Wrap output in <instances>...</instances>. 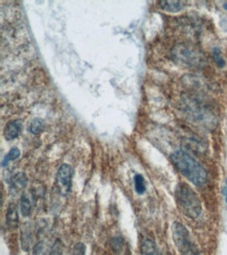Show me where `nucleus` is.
I'll list each match as a JSON object with an SVG mask.
<instances>
[{
	"instance_id": "nucleus-1",
	"label": "nucleus",
	"mask_w": 227,
	"mask_h": 255,
	"mask_svg": "<svg viewBox=\"0 0 227 255\" xmlns=\"http://www.w3.org/2000/svg\"><path fill=\"white\" fill-rule=\"evenodd\" d=\"M172 161L178 171L194 185L202 186L207 182L206 169L184 151H176L172 155Z\"/></svg>"
},
{
	"instance_id": "nucleus-2",
	"label": "nucleus",
	"mask_w": 227,
	"mask_h": 255,
	"mask_svg": "<svg viewBox=\"0 0 227 255\" xmlns=\"http://www.w3.org/2000/svg\"><path fill=\"white\" fill-rule=\"evenodd\" d=\"M175 200L180 209L186 216L197 219L202 212V205L199 197L185 183H179L175 190Z\"/></svg>"
},
{
	"instance_id": "nucleus-3",
	"label": "nucleus",
	"mask_w": 227,
	"mask_h": 255,
	"mask_svg": "<svg viewBox=\"0 0 227 255\" xmlns=\"http://www.w3.org/2000/svg\"><path fill=\"white\" fill-rule=\"evenodd\" d=\"M173 241L181 255H199L198 249L191 239V234L185 226L175 222L172 226Z\"/></svg>"
},
{
	"instance_id": "nucleus-4",
	"label": "nucleus",
	"mask_w": 227,
	"mask_h": 255,
	"mask_svg": "<svg viewBox=\"0 0 227 255\" xmlns=\"http://www.w3.org/2000/svg\"><path fill=\"white\" fill-rule=\"evenodd\" d=\"M73 171L69 164H62L57 174V187L62 195L68 194L72 186Z\"/></svg>"
},
{
	"instance_id": "nucleus-5",
	"label": "nucleus",
	"mask_w": 227,
	"mask_h": 255,
	"mask_svg": "<svg viewBox=\"0 0 227 255\" xmlns=\"http://www.w3.org/2000/svg\"><path fill=\"white\" fill-rule=\"evenodd\" d=\"M22 129H23V124H22L21 119H15V120L8 121L4 128V132H3L4 138L6 140L16 139L19 135L21 134Z\"/></svg>"
},
{
	"instance_id": "nucleus-6",
	"label": "nucleus",
	"mask_w": 227,
	"mask_h": 255,
	"mask_svg": "<svg viewBox=\"0 0 227 255\" xmlns=\"http://www.w3.org/2000/svg\"><path fill=\"white\" fill-rule=\"evenodd\" d=\"M6 226L9 229H17L19 226V215H18V210L17 207L14 203H11L8 205L6 209Z\"/></svg>"
},
{
	"instance_id": "nucleus-7",
	"label": "nucleus",
	"mask_w": 227,
	"mask_h": 255,
	"mask_svg": "<svg viewBox=\"0 0 227 255\" xmlns=\"http://www.w3.org/2000/svg\"><path fill=\"white\" fill-rule=\"evenodd\" d=\"M27 184V178L24 173L19 172L16 175L13 176L11 180V191H15V193H18L19 191L23 190V188Z\"/></svg>"
},
{
	"instance_id": "nucleus-8",
	"label": "nucleus",
	"mask_w": 227,
	"mask_h": 255,
	"mask_svg": "<svg viewBox=\"0 0 227 255\" xmlns=\"http://www.w3.org/2000/svg\"><path fill=\"white\" fill-rule=\"evenodd\" d=\"M158 3H159V6L162 7L164 11H167L170 13L180 12L183 8V2L175 1V0H160Z\"/></svg>"
},
{
	"instance_id": "nucleus-9",
	"label": "nucleus",
	"mask_w": 227,
	"mask_h": 255,
	"mask_svg": "<svg viewBox=\"0 0 227 255\" xmlns=\"http://www.w3.org/2000/svg\"><path fill=\"white\" fill-rule=\"evenodd\" d=\"M32 244V232H31V226L28 223H25L22 227L21 231V246L24 251L30 249Z\"/></svg>"
},
{
	"instance_id": "nucleus-10",
	"label": "nucleus",
	"mask_w": 227,
	"mask_h": 255,
	"mask_svg": "<svg viewBox=\"0 0 227 255\" xmlns=\"http://www.w3.org/2000/svg\"><path fill=\"white\" fill-rule=\"evenodd\" d=\"M111 248L116 255H129L128 248L121 238H114L111 241Z\"/></svg>"
},
{
	"instance_id": "nucleus-11",
	"label": "nucleus",
	"mask_w": 227,
	"mask_h": 255,
	"mask_svg": "<svg viewBox=\"0 0 227 255\" xmlns=\"http://www.w3.org/2000/svg\"><path fill=\"white\" fill-rule=\"evenodd\" d=\"M141 253L143 255H158L157 246L151 239H143L141 241Z\"/></svg>"
},
{
	"instance_id": "nucleus-12",
	"label": "nucleus",
	"mask_w": 227,
	"mask_h": 255,
	"mask_svg": "<svg viewBox=\"0 0 227 255\" xmlns=\"http://www.w3.org/2000/svg\"><path fill=\"white\" fill-rule=\"evenodd\" d=\"M177 56H179V58H181L185 63L191 64V65L195 64V62L197 60L199 61V55H198L197 53L192 52L190 50H183L182 51L177 53Z\"/></svg>"
},
{
	"instance_id": "nucleus-13",
	"label": "nucleus",
	"mask_w": 227,
	"mask_h": 255,
	"mask_svg": "<svg viewBox=\"0 0 227 255\" xmlns=\"http://www.w3.org/2000/svg\"><path fill=\"white\" fill-rule=\"evenodd\" d=\"M20 211H21L23 216L31 215L32 203H31V200L28 199V197L26 195H22L21 199H20Z\"/></svg>"
},
{
	"instance_id": "nucleus-14",
	"label": "nucleus",
	"mask_w": 227,
	"mask_h": 255,
	"mask_svg": "<svg viewBox=\"0 0 227 255\" xmlns=\"http://www.w3.org/2000/svg\"><path fill=\"white\" fill-rule=\"evenodd\" d=\"M19 157H20V150L18 148H12L2 160V166H6L9 161H14V160L18 159Z\"/></svg>"
},
{
	"instance_id": "nucleus-15",
	"label": "nucleus",
	"mask_w": 227,
	"mask_h": 255,
	"mask_svg": "<svg viewBox=\"0 0 227 255\" xmlns=\"http://www.w3.org/2000/svg\"><path fill=\"white\" fill-rule=\"evenodd\" d=\"M134 185H135V191L138 195H144L146 193V182H145V178L136 174L134 177Z\"/></svg>"
},
{
	"instance_id": "nucleus-16",
	"label": "nucleus",
	"mask_w": 227,
	"mask_h": 255,
	"mask_svg": "<svg viewBox=\"0 0 227 255\" xmlns=\"http://www.w3.org/2000/svg\"><path fill=\"white\" fill-rule=\"evenodd\" d=\"M43 128H44V121L41 118H36L31 122L30 127H28V131H30L32 134L37 135L40 133V132L43 130Z\"/></svg>"
},
{
	"instance_id": "nucleus-17",
	"label": "nucleus",
	"mask_w": 227,
	"mask_h": 255,
	"mask_svg": "<svg viewBox=\"0 0 227 255\" xmlns=\"http://www.w3.org/2000/svg\"><path fill=\"white\" fill-rule=\"evenodd\" d=\"M213 56H214V60L216 62V64L219 66L220 68L224 67L225 66V60L223 59V56L221 54V51L219 47H215L214 51H213Z\"/></svg>"
},
{
	"instance_id": "nucleus-18",
	"label": "nucleus",
	"mask_w": 227,
	"mask_h": 255,
	"mask_svg": "<svg viewBox=\"0 0 227 255\" xmlns=\"http://www.w3.org/2000/svg\"><path fill=\"white\" fill-rule=\"evenodd\" d=\"M63 254V244L60 240H57L50 251V255H62Z\"/></svg>"
},
{
	"instance_id": "nucleus-19",
	"label": "nucleus",
	"mask_w": 227,
	"mask_h": 255,
	"mask_svg": "<svg viewBox=\"0 0 227 255\" xmlns=\"http://www.w3.org/2000/svg\"><path fill=\"white\" fill-rule=\"evenodd\" d=\"M72 255H86V246L83 243H77L72 249Z\"/></svg>"
},
{
	"instance_id": "nucleus-20",
	"label": "nucleus",
	"mask_w": 227,
	"mask_h": 255,
	"mask_svg": "<svg viewBox=\"0 0 227 255\" xmlns=\"http://www.w3.org/2000/svg\"><path fill=\"white\" fill-rule=\"evenodd\" d=\"M33 255H46L45 245L43 242H39L36 244V246L34 247V250H33Z\"/></svg>"
},
{
	"instance_id": "nucleus-21",
	"label": "nucleus",
	"mask_w": 227,
	"mask_h": 255,
	"mask_svg": "<svg viewBox=\"0 0 227 255\" xmlns=\"http://www.w3.org/2000/svg\"><path fill=\"white\" fill-rule=\"evenodd\" d=\"M224 8H225V9H227V2H226V3H224Z\"/></svg>"
},
{
	"instance_id": "nucleus-22",
	"label": "nucleus",
	"mask_w": 227,
	"mask_h": 255,
	"mask_svg": "<svg viewBox=\"0 0 227 255\" xmlns=\"http://www.w3.org/2000/svg\"><path fill=\"white\" fill-rule=\"evenodd\" d=\"M225 200H226V203H227V193H226V197H225Z\"/></svg>"
},
{
	"instance_id": "nucleus-23",
	"label": "nucleus",
	"mask_w": 227,
	"mask_h": 255,
	"mask_svg": "<svg viewBox=\"0 0 227 255\" xmlns=\"http://www.w3.org/2000/svg\"><path fill=\"white\" fill-rule=\"evenodd\" d=\"M226 184H227V180H226Z\"/></svg>"
}]
</instances>
